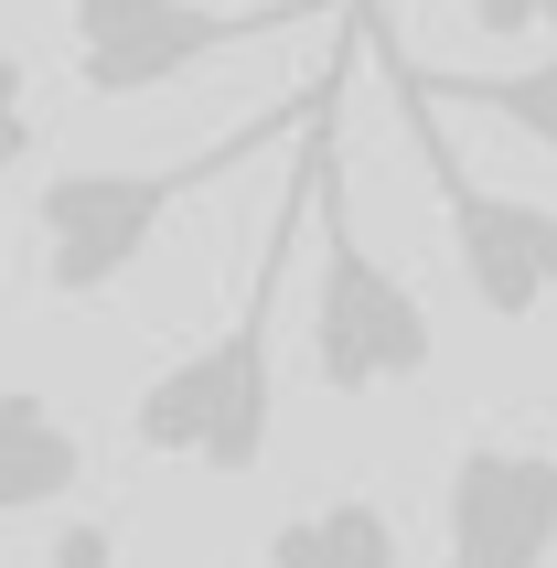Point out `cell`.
<instances>
[{"instance_id":"cell-4","label":"cell","mask_w":557,"mask_h":568,"mask_svg":"<svg viewBox=\"0 0 557 568\" xmlns=\"http://www.w3.org/2000/svg\"><path fill=\"white\" fill-rule=\"evenodd\" d=\"M365 54L386 64V87H397V119H407V140H418L429 204H439V225H450V257H462V290H472L494 322H536V312L557 301V204L483 183V172L450 151L439 97L407 75V54H397V32H386V11H365Z\"/></svg>"},{"instance_id":"cell-8","label":"cell","mask_w":557,"mask_h":568,"mask_svg":"<svg viewBox=\"0 0 557 568\" xmlns=\"http://www.w3.org/2000/svg\"><path fill=\"white\" fill-rule=\"evenodd\" d=\"M269 568H407V547L375 494H322L269 526Z\"/></svg>"},{"instance_id":"cell-5","label":"cell","mask_w":557,"mask_h":568,"mask_svg":"<svg viewBox=\"0 0 557 568\" xmlns=\"http://www.w3.org/2000/svg\"><path fill=\"white\" fill-rule=\"evenodd\" d=\"M343 11V0H64V54H75V87L87 97H161L172 75L236 54V43H269V32H301Z\"/></svg>"},{"instance_id":"cell-9","label":"cell","mask_w":557,"mask_h":568,"mask_svg":"<svg viewBox=\"0 0 557 568\" xmlns=\"http://www.w3.org/2000/svg\"><path fill=\"white\" fill-rule=\"evenodd\" d=\"M407 75L439 97V108H472V119H504L515 140H536V151L557 161V43L536 64H504V75H439V64L407 54Z\"/></svg>"},{"instance_id":"cell-1","label":"cell","mask_w":557,"mask_h":568,"mask_svg":"<svg viewBox=\"0 0 557 568\" xmlns=\"http://www.w3.org/2000/svg\"><path fill=\"white\" fill-rule=\"evenodd\" d=\"M365 11L375 0H343L333 64H322L301 97H278L269 119L225 129V140H204V151H183V161H75V172H54V183H32V257H43V290L75 301V312L108 301V290L161 247V225L183 215L193 193H215V183H236V172H257L269 151H290V140L311 129V108L354 87V64H365Z\"/></svg>"},{"instance_id":"cell-11","label":"cell","mask_w":557,"mask_h":568,"mask_svg":"<svg viewBox=\"0 0 557 568\" xmlns=\"http://www.w3.org/2000/svg\"><path fill=\"white\" fill-rule=\"evenodd\" d=\"M483 43H557V0H462Z\"/></svg>"},{"instance_id":"cell-10","label":"cell","mask_w":557,"mask_h":568,"mask_svg":"<svg viewBox=\"0 0 557 568\" xmlns=\"http://www.w3.org/2000/svg\"><path fill=\"white\" fill-rule=\"evenodd\" d=\"M32 140H43V108H32V64L0 43V172H22Z\"/></svg>"},{"instance_id":"cell-2","label":"cell","mask_w":557,"mask_h":568,"mask_svg":"<svg viewBox=\"0 0 557 568\" xmlns=\"http://www.w3.org/2000/svg\"><path fill=\"white\" fill-rule=\"evenodd\" d=\"M333 108V97H322ZM311 108V119H322ZM311 236V161L290 140V183L269 204V236H257V268H247V301L225 322L215 344L172 354L140 397H129V440L151 462H193L215 483H247L269 462V429H278V290H290V257Z\"/></svg>"},{"instance_id":"cell-3","label":"cell","mask_w":557,"mask_h":568,"mask_svg":"<svg viewBox=\"0 0 557 568\" xmlns=\"http://www.w3.org/2000/svg\"><path fill=\"white\" fill-rule=\"evenodd\" d=\"M343 97L322 108V119L301 129V161H311V247H322V268H311V376L333 386V397H375V386H418L439 354V322L429 301L407 290V268H386V257L354 236V204H343Z\"/></svg>"},{"instance_id":"cell-7","label":"cell","mask_w":557,"mask_h":568,"mask_svg":"<svg viewBox=\"0 0 557 568\" xmlns=\"http://www.w3.org/2000/svg\"><path fill=\"white\" fill-rule=\"evenodd\" d=\"M75 483H87L75 418H64L54 397H32V386H0V526L75 505Z\"/></svg>"},{"instance_id":"cell-6","label":"cell","mask_w":557,"mask_h":568,"mask_svg":"<svg viewBox=\"0 0 557 568\" xmlns=\"http://www.w3.org/2000/svg\"><path fill=\"white\" fill-rule=\"evenodd\" d=\"M557 558V450L462 440L439 483V568H547Z\"/></svg>"}]
</instances>
